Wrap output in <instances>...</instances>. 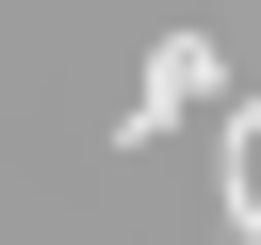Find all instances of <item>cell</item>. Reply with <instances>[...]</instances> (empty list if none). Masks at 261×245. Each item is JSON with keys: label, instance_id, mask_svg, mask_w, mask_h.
Here are the masks:
<instances>
[{"label": "cell", "instance_id": "obj_1", "mask_svg": "<svg viewBox=\"0 0 261 245\" xmlns=\"http://www.w3.org/2000/svg\"><path fill=\"white\" fill-rule=\"evenodd\" d=\"M196 98H212V33H163V49H147V82H130V114H114V147H163Z\"/></svg>", "mask_w": 261, "mask_h": 245}]
</instances>
